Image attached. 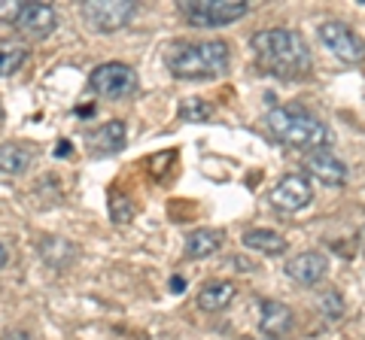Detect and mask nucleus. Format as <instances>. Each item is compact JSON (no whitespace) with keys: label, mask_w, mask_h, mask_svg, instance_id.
Here are the masks:
<instances>
[{"label":"nucleus","mask_w":365,"mask_h":340,"mask_svg":"<svg viewBox=\"0 0 365 340\" xmlns=\"http://www.w3.org/2000/svg\"><path fill=\"white\" fill-rule=\"evenodd\" d=\"M253 46V55L259 67H265L268 73L274 76H304L311 70V49L299 31L292 28H268V31H259L253 33L250 40Z\"/></svg>","instance_id":"f257e3e1"},{"label":"nucleus","mask_w":365,"mask_h":340,"mask_svg":"<svg viewBox=\"0 0 365 340\" xmlns=\"http://www.w3.org/2000/svg\"><path fill=\"white\" fill-rule=\"evenodd\" d=\"M168 70L177 79H213L228 70L232 61V49L225 40H182V43H170L165 52Z\"/></svg>","instance_id":"f03ea898"},{"label":"nucleus","mask_w":365,"mask_h":340,"mask_svg":"<svg viewBox=\"0 0 365 340\" xmlns=\"http://www.w3.org/2000/svg\"><path fill=\"white\" fill-rule=\"evenodd\" d=\"M268 128L280 143L302 149L304 155L326 149L332 143V134H329L326 124L302 107H274L268 112Z\"/></svg>","instance_id":"7ed1b4c3"},{"label":"nucleus","mask_w":365,"mask_h":340,"mask_svg":"<svg viewBox=\"0 0 365 340\" xmlns=\"http://www.w3.org/2000/svg\"><path fill=\"white\" fill-rule=\"evenodd\" d=\"M180 13L192 28H222L244 18L250 4L247 0H182Z\"/></svg>","instance_id":"20e7f679"},{"label":"nucleus","mask_w":365,"mask_h":340,"mask_svg":"<svg viewBox=\"0 0 365 340\" xmlns=\"http://www.w3.org/2000/svg\"><path fill=\"white\" fill-rule=\"evenodd\" d=\"M88 88L101 97H110V100L131 97L137 92V73H134V67L122 64V61L98 64L95 70L88 73Z\"/></svg>","instance_id":"39448f33"},{"label":"nucleus","mask_w":365,"mask_h":340,"mask_svg":"<svg viewBox=\"0 0 365 340\" xmlns=\"http://www.w3.org/2000/svg\"><path fill=\"white\" fill-rule=\"evenodd\" d=\"M134 0H88L83 4V18L91 31L113 33L134 18Z\"/></svg>","instance_id":"423d86ee"},{"label":"nucleus","mask_w":365,"mask_h":340,"mask_svg":"<svg viewBox=\"0 0 365 340\" xmlns=\"http://www.w3.org/2000/svg\"><path fill=\"white\" fill-rule=\"evenodd\" d=\"M319 40H323V46H329V52H335L341 61L347 64H359L365 61V43L356 31H350L344 21H323V25L317 28Z\"/></svg>","instance_id":"0eeeda50"},{"label":"nucleus","mask_w":365,"mask_h":340,"mask_svg":"<svg viewBox=\"0 0 365 340\" xmlns=\"http://www.w3.org/2000/svg\"><path fill=\"white\" fill-rule=\"evenodd\" d=\"M314 201V186L304 174H287L271 191V203L283 213H299Z\"/></svg>","instance_id":"6e6552de"},{"label":"nucleus","mask_w":365,"mask_h":340,"mask_svg":"<svg viewBox=\"0 0 365 340\" xmlns=\"http://www.w3.org/2000/svg\"><path fill=\"white\" fill-rule=\"evenodd\" d=\"M16 28L25 33V37L43 40L58 28V16H55V9L49 4H25L19 18H16Z\"/></svg>","instance_id":"1a4fd4ad"},{"label":"nucleus","mask_w":365,"mask_h":340,"mask_svg":"<svg viewBox=\"0 0 365 340\" xmlns=\"http://www.w3.org/2000/svg\"><path fill=\"white\" fill-rule=\"evenodd\" d=\"M304 170L317 176L326 186H344L347 183V164L332 149H317L304 155Z\"/></svg>","instance_id":"9d476101"},{"label":"nucleus","mask_w":365,"mask_h":340,"mask_svg":"<svg viewBox=\"0 0 365 340\" xmlns=\"http://www.w3.org/2000/svg\"><path fill=\"white\" fill-rule=\"evenodd\" d=\"M329 274V258L323 253H302L287 262V277L299 286H317Z\"/></svg>","instance_id":"9b49d317"},{"label":"nucleus","mask_w":365,"mask_h":340,"mask_svg":"<svg viewBox=\"0 0 365 340\" xmlns=\"http://www.w3.org/2000/svg\"><path fill=\"white\" fill-rule=\"evenodd\" d=\"M292 325H295V316H292V310L287 307V304H280V301H262V316H259L262 334L283 337V334L292 331Z\"/></svg>","instance_id":"f8f14e48"},{"label":"nucleus","mask_w":365,"mask_h":340,"mask_svg":"<svg viewBox=\"0 0 365 340\" xmlns=\"http://www.w3.org/2000/svg\"><path fill=\"white\" fill-rule=\"evenodd\" d=\"M88 146L95 149V155H116L125 149V122L113 119L104 122L101 128H95L88 134Z\"/></svg>","instance_id":"ddd939ff"},{"label":"nucleus","mask_w":365,"mask_h":340,"mask_svg":"<svg viewBox=\"0 0 365 340\" xmlns=\"http://www.w3.org/2000/svg\"><path fill=\"white\" fill-rule=\"evenodd\" d=\"M232 301H235V286H232L228 280L207 282V286L198 292V307L207 310V313H220V310H225Z\"/></svg>","instance_id":"4468645a"},{"label":"nucleus","mask_w":365,"mask_h":340,"mask_svg":"<svg viewBox=\"0 0 365 340\" xmlns=\"http://www.w3.org/2000/svg\"><path fill=\"white\" fill-rule=\"evenodd\" d=\"M222 246V231L216 228H198L186 237V255L189 258H207Z\"/></svg>","instance_id":"2eb2a0df"},{"label":"nucleus","mask_w":365,"mask_h":340,"mask_svg":"<svg viewBox=\"0 0 365 340\" xmlns=\"http://www.w3.org/2000/svg\"><path fill=\"white\" fill-rule=\"evenodd\" d=\"M241 240L247 249H256V253H265V255H277L287 249V240L277 231H268V228H250L244 231Z\"/></svg>","instance_id":"dca6fc26"},{"label":"nucleus","mask_w":365,"mask_h":340,"mask_svg":"<svg viewBox=\"0 0 365 340\" xmlns=\"http://www.w3.org/2000/svg\"><path fill=\"white\" fill-rule=\"evenodd\" d=\"M31 164V152L19 143H0V174L4 176H19L25 174Z\"/></svg>","instance_id":"f3484780"},{"label":"nucleus","mask_w":365,"mask_h":340,"mask_svg":"<svg viewBox=\"0 0 365 340\" xmlns=\"http://www.w3.org/2000/svg\"><path fill=\"white\" fill-rule=\"evenodd\" d=\"M210 116H213V107L207 104V100H201V97H182L180 100V119L182 122L201 124V122H207Z\"/></svg>","instance_id":"a211bd4d"},{"label":"nucleus","mask_w":365,"mask_h":340,"mask_svg":"<svg viewBox=\"0 0 365 340\" xmlns=\"http://www.w3.org/2000/svg\"><path fill=\"white\" fill-rule=\"evenodd\" d=\"M28 52L21 46H13V43H0V79L4 76H13L21 64H25Z\"/></svg>","instance_id":"6ab92c4d"},{"label":"nucleus","mask_w":365,"mask_h":340,"mask_svg":"<svg viewBox=\"0 0 365 340\" xmlns=\"http://www.w3.org/2000/svg\"><path fill=\"white\" fill-rule=\"evenodd\" d=\"M134 213H137L134 201L128 195H122V191H113L110 195V219L116 225H128L134 219Z\"/></svg>","instance_id":"aec40b11"},{"label":"nucleus","mask_w":365,"mask_h":340,"mask_svg":"<svg viewBox=\"0 0 365 340\" xmlns=\"http://www.w3.org/2000/svg\"><path fill=\"white\" fill-rule=\"evenodd\" d=\"M319 313H323L326 319H341V316H344V301H341L338 289H329L326 294H319Z\"/></svg>","instance_id":"412c9836"},{"label":"nucleus","mask_w":365,"mask_h":340,"mask_svg":"<svg viewBox=\"0 0 365 340\" xmlns=\"http://www.w3.org/2000/svg\"><path fill=\"white\" fill-rule=\"evenodd\" d=\"M21 6H25V4H16V0H0V21H9V25H16Z\"/></svg>","instance_id":"4be33fe9"},{"label":"nucleus","mask_w":365,"mask_h":340,"mask_svg":"<svg viewBox=\"0 0 365 340\" xmlns=\"http://www.w3.org/2000/svg\"><path fill=\"white\" fill-rule=\"evenodd\" d=\"M182 289H186V280H182V277L170 280V292H182Z\"/></svg>","instance_id":"5701e85b"},{"label":"nucleus","mask_w":365,"mask_h":340,"mask_svg":"<svg viewBox=\"0 0 365 340\" xmlns=\"http://www.w3.org/2000/svg\"><path fill=\"white\" fill-rule=\"evenodd\" d=\"M55 155H58V158H61V155H71V143L61 140V143H58V149H55Z\"/></svg>","instance_id":"b1692460"},{"label":"nucleus","mask_w":365,"mask_h":340,"mask_svg":"<svg viewBox=\"0 0 365 340\" xmlns=\"http://www.w3.org/2000/svg\"><path fill=\"white\" fill-rule=\"evenodd\" d=\"M4 340H31V334L28 331H13V334H6Z\"/></svg>","instance_id":"393cba45"},{"label":"nucleus","mask_w":365,"mask_h":340,"mask_svg":"<svg viewBox=\"0 0 365 340\" xmlns=\"http://www.w3.org/2000/svg\"><path fill=\"white\" fill-rule=\"evenodd\" d=\"M6 258H9V253H6V246H4V243H0V267H4V265H6Z\"/></svg>","instance_id":"a878e982"}]
</instances>
